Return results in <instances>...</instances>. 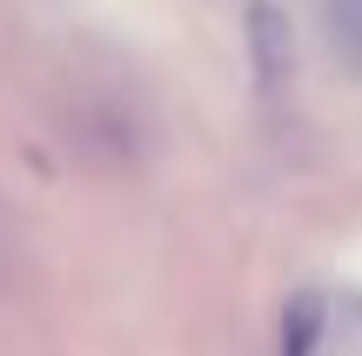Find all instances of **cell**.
<instances>
[{"label":"cell","instance_id":"obj_1","mask_svg":"<svg viewBox=\"0 0 362 356\" xmlns=\"http://www.w3.org/2000/svg\"><path fill=\"white\" fill-rule=\"evenodd\" d=\"M248 54H255V88L275 101V94L296 81V40H288V27H282V13H275V7H255V13H248Z\"/></svg>","mask_w":362,"mask_h":356},{"label":"cell","instance_id":"obj_2","mask_svg":"<svg viewBox=\"0 0 362 356\" xmlns=\"http://www.w3.org/2000/svg\"><path fill=\"white\" fill-rule=\"evenodd\" d=\"M329 21H336V40L362 61V0H329Z\"/></svg>","mask_w":362,"mask_h":356},{"label":"cell","instance_id":"obj_3","mask_svg":"<svg viewBox=\"0 0 362 356\" xmlns=\"http://www.w3.org/2000/svg\"><path fill=\"white\" fill-rule=\"evenodd\" d=\"M315 323H322V303H315V296H302V316L288 309V356H309V343H315Z\"/></svg>","mask_w":362,"mask_h":356}]
</instances>
